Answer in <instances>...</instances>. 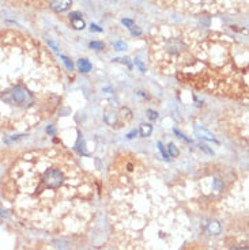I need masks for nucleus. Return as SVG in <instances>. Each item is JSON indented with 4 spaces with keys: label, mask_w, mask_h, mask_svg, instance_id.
Masks as SVG:
<instances>
[{
    "label": "nucleus",
    "mask_w": 249,
    "mask_h": 250,
    "mask_svg": "<svg viewBox=\"0 0 249 250\" xmlns=\"http://www.w3.org/2000/svg\"><path fill=\"white\" fill-rule=\"evenodd\" d=\"M151 62L188 87L230 99L248 98V53L223 36L159 27L151 36Z\"/></svg>",
    "instance_id": "1"
},
{
    "label": "nucleus",
    "mask_w": 249,
    "mask_h": 250,
    "mask_svg": "<svg viewBox=\"0 0 249 250\" xmlns=\"http://www.w3.org/2000/svg\"><path fill=\"white\" fill-rule=\"evenodd\" d=\"M61 71L42 46L17 31H0V132H27L59 109Z\"/></svg>",
    "instance_id": "2"
},
{
    "label": "nucleus",
    "mask_w": 249,
    "mask_h": 250,
    "mask_svg": "<svg viewBox=\"0 0 249 250\" xmlns=\"http://www.w3.org/2000/svg\"><path fill=\"white\" fill-rule=\"evenodd\" d=\"M4 194L42 226L63 223L93 201L94 181L68 152L34 150L17 158L3 179Z\"/></svg>",
    "instance_id": "3"
},
{
    "label": "nucleus",
    "mask_w": 249,
    "mask_h": 250,
    "mask_svg": "<svg viewBox=\"0 0 249 250\" xmlns=\"http://www.w3.org/2000/svg\"><path fill=\"white\" fill-rule=\"evenodd\" d=\"M158 4L192 14L223 12L246 4V0H154Z\"/></svg>",
    "instance_id": "4"
},
{
    "label": "nucleus",
    "mask_w": 249,
    "mask_h": 250,
    "mask_svg": "<svg viewBox=\"0 0 249 250\" xmlns=\"http://www.w3.org/2000/svg\"><path fill=\"white\" fill-rule=\"evenodd\" d=\"M72 6V0H52L50 3V8L56 12H63L67 11L68 8H71Z\"/></svg>",
    "instance_id": "5"
},
{
    "label": "nucleus",
    "mask_w": 249,
    "mask_h": 250,
    "mask_svg": "<svg viewBox=\"0 0 249 250\" xmlns=\"http://www.w3.org/2000/svg\"><path fill=\"white\" fill-rule=\"evenodd\" d=\"M69 19H71V23L72 26L75 27L76 30H82L84 29V21L82 19V14L75 11V12H71L69 14Z\"/></svg>",
    "instance_id": "6"
},
{
    "label": "nucleus",
    "mask_w": 249,
    "mask_h": 250,
    "mask_svg": "<svg viewBox=\"0 0 249 250\" xmlns=\"http://www.w3.org/2000/svg\"><path fill=\"white\" fill-rule=\"evenodd\" d=\"M78 69H79L80 72H89L91 71V64L90 61L86 60V58H80V60H78Z\"/></svg>",
    "instance_id": "7"
},
{
    "label": "nucleus",
    "mask_w": 249,
    "mask_h": 250,
    "mask_svg": "<svg viewBox=\"0 0 249 250\" xmlns=\"http://www.w3.org/2000/svg\"><path fill=\"white\" fill-rule=\"evenodd\" d=\"M196 133L199 135V138H203V139H207V140H212V142H216L215 140V138L208 131H206L204 128H199V127H196Z\"/></svg>",
    "instance_id": "8"
},
{
    "label": "nucleus",
    "mask_w": 249,
    "mask_h": 250,
    "mask_svg": "<svg viewBox=\"0 0 249 250\" xmlns=\"http://www.w3.org/2000/svg\"><path fill=\"white\" fill-rule=\"evenodd\" d=\"M207 230H208L210 234L218 235V234H221V230H222V228H221V224L218 223V222H210Z\"/></svg>",
    "instance_id": "9"
},
{
    "label": "nucleus",
    "mask_w": 249,
    "mask_h": 250,
    "mask_svg": "<svg viewBox=\"0 0 249 250\" xmlns=\"http://www.w3.org/2000/svg\"><path fill=\"white\" fill-rule=\"evenodd\" d=\"M151 132H153V127H151L150 124H142L140 125V135L143 136V138L150 136Z\"/></svg>",
    "instance_id": "10"
},
{
    "label": "nucleus",
    "mask_w": 249,
    "mask_h": 250,
    "mask_svg": "<svg viewBox=\"0 0 249 250\" xmlns=\"http://www.w3.org/2000/svg\"><path fill=\"white\" fill-rule=\"evenodd\" d=\"M89 46H90L91 49H95V50H102V49H105V44H104V42H99V41H91Z\"/></svg>",
    "instance_id": "11"
},
{
    "label": "nucleus",
    "mask_w": 249,
    "mask_h": 250,
    "mask_svg": "<svg viewBox=\"0 0 249 250\" xmlns=\"http://www.w3.org/2000/svg\"><path fill=\"white\" fill-rule=\"evenodd\" d=\"M60 57H61V60L64 61V64H65V67H67L68 71H72V69H74V64H72V61L69 60V58H68L67 56H63V54H61Z\"/></svg>",
    "instance_id": "12"
},
{
    "label": "nucleus",
    "mask_w": 249,
    "mask_h": 250,
    "mask_svg": "<svg viewBox=\"0 0 249 250\" xmlns=\"http://www.w3.org/2000/svg\"><path fill=\"white\" fill-rule=\"evenodd\" d=\"M168 150H169V152H170V155L174 156V158L180 155V152H178V150L176 148V146H174L173 143H172V144H169V146H168Z\"/></svg>",
    "instance_id": "13"
},
{
    "label": "nucleus",
    "mask_w": 249,
    "mask_h": 250,
    "mask_svg": "<svg viewBox=\"0 0 249 250\" xmlns=\"http://www.w3.org/2000/svg\"><path fill=\"white\" fill-rule=\"evenodd\" d=\"M113 48H114L116 50H125V49H127V45H125V42L116 41L114 44H113Z\"/></svg>",
    "instance_id": "14"
},
{
    "label": "nucleus",
    "mask_w": 249,
    "mask_h": 250,
    "mask_svg": "<svg viewBox=\"0 0 249 250\" xmlns=\"http://www.w3.org/2000/svg\"><path fill=\"white\" fill-rule=\"evenodd\" d=\"M130 30H131V33L134 34V36H140V34H142V30L138 29V27H135V25L132 26V27H130Z\"/></svg>",
    "instance_id": "15"
},
{
    "label": "nucleus",
    "mask_w": 249,
    "mask_h": 250,
    "mask_svg": "<svg viewBox=\"0 0 249 250\" xmlns=\"http://www.w3.org/2000/svg\"><path fill=\"white\" fill-rule=\"evenodd\" d=\"M121 22H123V25H124V26H127V27H128V29L134 26V21H131V19H123Z\"/></svg>",
    "instance_id": "16"
},
{
    "label": "nucleus",
    "mask_w": 249,
    "mask_h": 250,
    "mask_svg": "<svg viewBox=\"0 0 249 250\" xmlns=\"http://www.w3.org/2000/svg\"><path fill=\"white\" fill-rule=\"evenodd\" d=\"M158 147H159V150H161V152H162V155L165 156V159H169V155L166 154V151H165V148H163V146H162V143L159 142L158 143Z\"/></svg>",
    "instance_id": "17"
},
{
    "label": "nucleus",
    "mask_w": 249,
    "mask_h": 250,
    "mask_svg": "<svg viewBox=\"0 0 249 250\" xmlns=\"http://www.w3.org/2000/svg\"><path fill=\"white\" fill-rule=\"evenodd\" d=\"M147 113H149V117L151 120H157L158 118V113H155L153 110H147Z\"/></svg>",
    "instance_id": "18"
},
{
    "label": "nucleus",
    "mask_w": 249,
    "mask_h": 250,
    "mask_svg": "<svg viewBox=\"0 0 249 250\" xmlns=\"http://www.w3.org/2000/svg\"><path fill=\"white\" fill-rule=\"evenodd\" d=\"M135 64H136V65H138V67H139V68H140V71H143V72H145V71H146L145 65H143V62H142L140 60H138V58H136V60H135Z\"/></svg>",
    "instance_id": "19"
},
{
    "label": "nucleus",
    "mask_w": 249,
    "mask_h": 250,
    "mask_svg": "<svg viewBox=\"0 0 249 250\" xmlns=\"http://www.w3.org/2000/svg\"><path fill=\"white\" fill-rule=\"evenodd\" d=\"M116 61H123V62H125V64L128 65V68H131V62L128 61V58H116Z\"/></svg>",
    "instance_id": "20"
},
{
    "label": "nucleus",
    "mask_w": 249,
    "mask_h": 250,
    "mask_svg": "<svg viewBox=\"0 0 249 250\" xmlns=\"http://www.w3.org/2000/svg\"><path fill=\"white\" fill-rule=\"evenodd\" d=\"M94 30V31H98V33H101V31H102V29H101V27H98L97 25H94V23H91V31Z\"/></svg>",
    "instance_id": "21"
},
{
    "label": "nucleus",
    "mask_w": 249,
    "mask_h": 250,
    "mask_svg": "<svg viewBox=\"0 0 249 250\" xmlns=\"http://www.w3.org/2000/svg\"><path fill=\"white\" fill-rule=\"evenodd\" d=\"M46 132H48V133H50V135H53V133H54V128H53V127H49L48 129H46Z\"/></svg>",
    "instance_id": "22"
},
{
    "label": "nucleus",
    "mask_w": 249,
    "mask_h": 250,
    "mask_svg": "<svg viewBox=\"0 0 249 250\" xmlns=\"http://www.w3.org/2000/svg\"><path fill=\"white\" fill-rule=\"evenodd\" d=\"M230 250H248V248H231Z\"/></svg>",
    "instance_id": "23"
}]
</instances>
